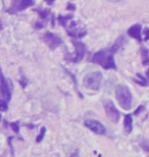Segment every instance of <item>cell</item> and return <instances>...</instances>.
<instances>
[{"instance_id":"cell-5","label":"cell","mask_w":149,"mask_h":157,"mask_svg":"<svg viewBox=\"0 0 149 157\" xmlns=\"http://www.w3.org/2000/svg\"><path fill=\"white\" fill-rule=\"evenodd\" d=\"M103 105H104V109H105V112L107 114V117L112 122L116 124V122L120 121V112L118 109H116L115 104H113V102L112 100H105Z\"/></svg>"},{"instance_id":"cell-16","label":"cell","mask_w":149,"mask_h":157,"mask_svg":"<svg viewBox=\"0 0 149 157\" xmlns=\"http://www.w3.org/2000/svg\"><path fill=\"white\" fill-rule=\"evenodd\" d=\"M135 82L139 85H142V86H147L148 85V81L143 76H141L140 74H137V78L135 80Z\"/></svg>"},{"instance_id":"cell-21","label":"cell","mask_w":149,"mask_h":157,"mask_svg":"<svg viewBox=\"0 0 149 157\" xmlns=\"http://www.w3.org/2000/svg\"><path fill=\"white\" fill-rule=\"evenodd\" d=\"M7 110V103L3 100H0V111H6Z\"/></svg>"},{"instance_id":"cell-4","label":"cell","mask_w":149,"mask_h":157,"mask_svg":"<svg viewBox=\"0 0 149 157\" xmlns=\"http://www.w3.org/2000/svg\"><path fill=\"white\" fill-rule=\"evenodd\" d=\"M34 3L35 2L32 1V0H14V1H12L11 5L7 9V12L10 14L17 13L18 11L25 10V9L30 7V6H33Z\"/></svg>"},{"instance_id":"cell-2","label":"cell","mask_w":149,"mask_h":157,"mask_svg":"<svg viewBox=\"0 0 149 157\" xmlns=\"http://www.w3.org/2000/svg\"><path fill=\"white\" fill-rule=\"evenodd\" d=\"M101 81H102V74L100 71H93L85 76L84 86L90 90L98 91L100 89Z\"/></svg>"},{"instance_id":"cell-6","label":"cell","mask_w":149,"mask_h":157,"mask_svg":"<svg viewBox=\"0 0 149 157\" xmlns=\"http://www.w3.org/2000/svg\"><path fill=\"white\" fill-rule=\"evenodd\" d=\"M43 41L51 50H54L55 48H57L60 44L62 43V40L60 37H58L57 35H55V34H53V33H50V32H46L44 34Z\"/></svg>"},{"instance_id":"cell-11","label":"cell","mask_w":149,"mask_h":157,"mask_svg":"<svg viewBox=\"0 0 149 157\" xmlns=\"http://www.w3.org/2000/svg\"><path fill=\"white\" fill-rule=\"evenodd\" d=\"M101 65H102V67L105 68V70H116V68L115 58H113V54H112V53L109 52V50H108V54H107L105 59H104L103 63Z\"/></svg>"},{"instance_id":"cell-3","label":"cell","mask_w":149,"mask_h":157,"mask_svg":"<svg viewBox=\"0 0 149 157\" xmlns=\"http://www.w3.org/2000/svg\"><path fill=\"white\" fill-rule=\"evenodd\" d=\"M73 44L75 46V54L69 55V57H65V59L72 62H80L84 58V56L87 52L86 45L83 42H81V41L77 40L73 41Z\"/></svg>"},{"instance_id":"cell-19","label":"cell","mask_w":149,"mask_h":157,"mask_svg":"<svg viewBox=\"0 0 149 157\" xmlns=\"http://www.w3.org/2000/svg\"><path fill=\"white\" fill-rule=\"evenodd\" d=\"M141 148L144 150V151H146L147 153H149V142L148 141H146V140H143L141 142Z\"/></svg>"},{"instance_id":"cell-27","label":"cell","mask_w":149,"mask_h":157,"mask_svg":"<svg viewBox=\"0 0 149 157\" xmlns=\"http://www.w3.org/2000/svg\"><path fill=\"white\" fill-rule=\"evenodd\" d=\"M3 29V25H2V21H1V20H0V31H1Z\"/></svg>"},{"instance_id":"cell-24","label":"cell","mask_w":149,"mask_h":157,"mask_svg":"<svg viewBox=\"0 0 149 157\" xmlns=\"http://www.w3.org/2000/svg\"><path fill=\"white\" fill-rule=\"evenodd\" d=\"M144 35H145V37H144V40L145 41H147V40H149V28H146V29L144 30Z\"/></svg>"},{"instance_id":"cell-7","label":"cell","mask_w":149,"mask_h":157,"mask_svg":"<svg viewBox=\"0 0 149 157\" xmlns=\"http://www.w3.org/2000/svg\"><path fill=\"white\" fill-rule=\"evenodd\" d=\"M0 89H1L2 96L4 97V99L7 100V101H9L10 98H11L10 84H9L8 82L5 80V78H4V76H3V73L1 71V67H0Z\"/></svg>"},{"instance_id":"cell-9","label":"cell","mask_w":149,"mask_h":157,"mask_svg":"<svg viewBox=\"0 0 149 157\" xmlns=\"http://www.w3.org/2000/svg\"><path fill=\"white\" fill-rule=\"evenodd\" d=\"M141 31H142V27L141 25L136 24L134 26H132L130 29L128 30V34L130 37L134 39H137L139 42H142V38H141Z\"/></svg>"},{"instance_id":"cell-14","label":"cell","mask_w":149,"mask_h":157,"mask_svg":"<svg viewBox=\"0 0 149 157\" xmlns=\"http://www.w3.org/2000/svg\"><path fill=\"white\" fill-rule=\"evenodd\" d=\"M141 55H142V63L144 65L149 64V50L145 47L141 48Z\"/></svg>"},{"instance_id":"cell-17","label":"cell","mask_w":149,"mask_h":157,"mask_svg":"<svg viewBox=\"0 0 149 157\" xmlns=\"http://www.w3.org/2000/svg\"><path fill=\"white\" fill-rule=\"evenodd\" d=\"M36 11L39 13V17L41 18H47V17L50 14V10L49 9H36Z\"/></svg>"},{"instance_id":"cell-25","label":"cell","mask_w":149,"mask_h":157,"mask_svg":"<svg viewBox=\"0 0 149 157\" xmlns=\"http://www.w3.org/2000/svg\"><path fill=\"white\" fill-rule=\"evenodd\" d=\"M45 27V25H43V24H41V23H36L35 24V28L36 29H42V28Z\"/></svg>"},{"instance_id":"cell-10","label":"cell","mask_w":149,"mask_h":157,"mask_svg":"<svg viewBox=\"0 0 149 157\" xmlns=\"http://www.w3.org/2000/svg\"><path fill=\"white\" fill-rule=\"evenodd\" d=\"M108 54V49H103V50H100V51L96 52L95 54L93 55V57L91 58V61L94 62V63H97V64H102L104 59Z\"/></svg>"},{"instance_id":"cell-28","label":"cell","mask_w":149,"mask_h":157,"mask_svg":"<svg viewBox=\"0 0 149 157\" xmlns=\"http://www.w3.org/2000/svg\"><path fill=\"white\" fill-rule=\"evenodd\" d=\"M147 78H149V70L147 71Z\"/></svg>"},{"instance_id":"cell-13","label":"cell","mask_w":149,"mask_h":157,"mask_svg":"<svg viewBox=\"0 0 149 157\" xmlns=\"http://www.w3.org/2000/svg\"><path fill=\"white\" fill-rule=\"evenodd\" d=\"M124 41H125V39H124V37H120V38L116 41V43L113 44V45L110 47V48L108 49L109 52L112 53V54H115V53L118 51V50L124 45Z\"/></svg>"},{"instance_id":"cell-20","label":"cell","mask_w":149,"mask_h":157,"mask_svg":"<svg viewBox=\"0 0 149 157\" xmlns=\"http://www.w3.org/2000/svg\"><path fill=\"white\" fill-rule=\"evenodd\" d=\"M10 127H11L12 130L15 132V133H18V132H20V124H18V121L17 122H11Z\"/></svg>"},{"instance_id":"cell-26","label":"cell","mask_w":149,"mask_h":157,"mask_svg":"<svg viewBox=\"0 0 149 157\" xmlns=\"http://www.w3.org/2000/svg\"><path fill=\"white\" fill-rule=\"evenodd\" d=\"M76 8L75 4H73V3H69L68 4V9H69V10H74V9Z\"/></svg>"},{"instance_id":"cell-23","label":"cell","mask_w":149,"mask_h":157,"mask_svg":"<svg viewBox=\"0 0 149 157\" xmlns=\"http://www.w3.org/2000/svg\"><path fill=\"white\" fill-rule=\"evenodd\" d=\"M143 110H144V106H143V105H140V106H139V107L135 110L134 114H135V115H138V114H139V112H141V111H143Z\"/></svg>"},{"instance_id":"cell-12","label":"cell","mask_w":149,"mask_h":157,"mask_svg":"<svg viewBox=\"0 0 149 157\" xmlns=\"http://www.w3.org/2000/svg\"><path fill=\"white\" fill-rule=\"evenodd\" d=\"M124 128H125L126 134H131L133 130V119L131 114H127L125 117V121H124Z\"/></svg>"},{"instance_id":"cell-8","label":"cell","mask_w":149,"mask_h":157,"mask_svg":"<svg viewBox=\"0 0 149 157\" xmlns=\"http://www.w3.org/2000/svg\"><path fill=\"white\" fill-rule=\"evenodd\" d=\"M85 125H86L90 131L94 132V133H96V134H99V135L105 134V127H104L101 122L97 121L87 119V121H85Z\"/></svg>"},{"instance_id":"cell-22","label":"cell","mask_w":149,"mask_h":157,"mask_svg":"<svg viewBox=\"0 0 149 157\" xmlns=\"http://www.w3.org/2000/svg\"><path fill=\"white\" fill-rule=\"evenodd\" d=\"M20 83H21L22 87H23V88H26L27 84H28V80H27L26 78H25V76H24L23 74H22V78L20 80Z\"/></svg>"},{"instance_id":"cell-18","label":"cell","mask_w":149,"mask_h":157,"mask_svg":"<svg viewBox=\"0 0 149 157\" xmlns=\"http://www.w3.org/2000/svg\"><path fill=\"white\" fill-rule=\"evenodd\" d=\"M45 133H46V128L43 127L42 128H41V131H40V134L38 135V137H37V139H36V142H37V143H40L41 141L43 140L44 136H45Z\"/></svg>"},{"instance_id":"cell-15","label":"cell","mask_w":149,"mask_h":157,"mask_svg":"<svg viewBox=\"0 0 149 157\" xmlns=\"http://www.w3.org/2000/svg\"><path fill=\"white\" fill-rule=\"evenodd\" d=\"M57 20L59 21V24L61 25L62 27H66L68 21L73 20V15H59V17H57Z\"/></svg>"},{"instance_id":"cell-1","label":"cell","mask_w":149,"mask_h":157,"mask_svg":"<svg viewBox=\"0 0 149 157\" xmlns=\"http://www.w3.org/2000/svg\"><path fill=\"white\" fill-rule=\"evenodd\" d=\"M116 97L120 106L125 110H130L132 107V94L129 88L125 85H119L116 88Z\"/></svg>"},{"instance_id":"cell-29","label":"cell","mask_w":149,"mask_h":157,"mask_svg":"<svg viewBox=\"0 0 149 157\" xmlns=\"http://www.w3.org/2000/svg\"><path fill=\"white\" fill-rule=\"evenodd\" d=\"M0 119H1V114H0Z\"/></svg>"}]
</instances>
